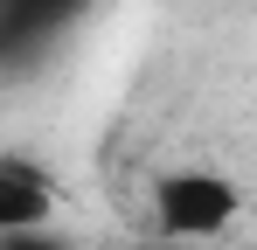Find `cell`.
<instances>
[{
    "mask_svg": "<svg viewBox=\"0 0 257 250\" xmlns=\"http://www.w3.org/2000/svg\"><path fill=\"white\" fill-rule=\"evenodd\" d=\"M236 215H243V195L215 167H174V174L153 181V222H160V236H174V243H209Z\"/></svg>",
    "mask_w": 257,
    "mask_h": 250,
    "instance_id": "obj_1",
    "label": "cell"
},
{
    "mask_svg": "<svg viewBox=\"0 0 257 250\" xmlns=\"http://www.w3.org/2000/svg\"><path fill=\"white\" fill-rule=\"evenodd\" d=\"M0 250H70V243H56V236H7Z\"/></svg>",
    "mask_w": 257,
    "mask_h": 250,
    "instance_id": "obj_3",
    "label": "cell"
},
{
    "mask_svg": "<svg viewBox=\"0 0 257 250\" xmlns=\"http://www.w3.org/2000/svg\"><path fill=\"white\" fill-rule=\"evenodd\" d=\"M56 222V174L35 153H0V236H42Z\"/></svg>",
    "mask_w": 257,
    "mask_h": 250,
    "instance_id": "obj_2",
    "label": "cell"
}]
</instances>
